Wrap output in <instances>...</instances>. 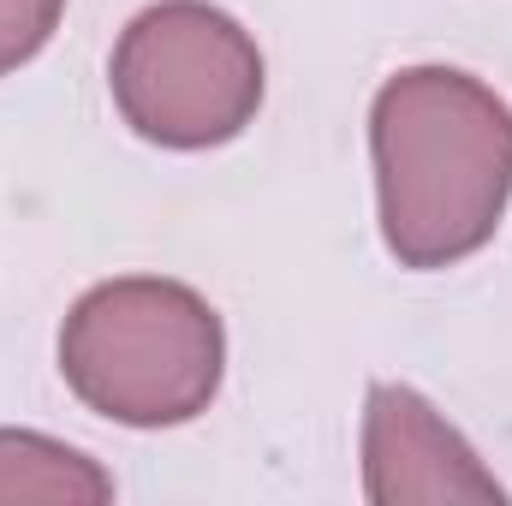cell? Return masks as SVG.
Returning a JSON list of instances; mask_svg holds the SVG:
<instances>
[{
  "mask_svg": "<svg viewBox=\"0 0 512 506\" xmlns=\"http://www.w3.org/2000/svg\"><path fill=\"white\" fill-rule=\"evenodd\" d=\"M370 161L399 268H453L512 203V108L459 66H405L370 102Z\"/></svg>",
  "mask_w": 512,
  "mask_h": 506,
  "instance_id": "6da1fadb",
  "label": "cell"
},
{
  "mask_svg": "<svg viewBox=\"0 0 512 506\" xmlns=\"http://www.w3.org/2000/svg\"><path fill=\"white\" fill-rule=\"evenodd\" d=\"M60 376L108 423L173 429L215 405L227 334L197 286L167 274H120L66 310Z\"/></svg>",
  "mask_w": 512,
  "mask_h": 506,
  "instance_id": "7a4b0ae2",
  "label": "cell"
},
{
  "mask_svg": "<svg viewBox=\"0 0 512 506\" xmlns=\"http://www.w3.org/2000/svg\"><path fill=\"white\" fill-rule=\"evenodd\" d=\"M60 18H66V0H0V78L30 66L60 30Z\"/></svg>",
  "mask_w": 512,
  "mask_h": 506,
  "instance_id": "8992f818",
  "label": "cell"
},
{
  "mask_svg": "<svg viewBox=\"0 0 512 506\" xmlns=\"http://www.w3.org/2000/svg\"><path fill=\"white\" fill-rule=\"evenodd\" d=\"M108 90L143 143L215 149L262 108V48L209 0H155L120 30Z\"/></svg>",
  "mask_w": 512,
  "mask_h": 506,
  "instance_id": "3957f363",
  "label": "cell"
},
{
  "mask_svg": "<svg viewBox=\"0 0 512 506\" xmlns=\"http://www.w3.org/2000/svg\"><path fill=\"white\" fill-rule=\"evenodd\" d=\"M6 501H66V506H102L114 501V477L36 429H0V506Z\"/></svg>",
  "mask_w": 512,
  "mask_h": 506,
  "instance_id": "5b68a950",
  "label": "cell"
},
{
  "mask_svg": "<svg viewBox=\"0 0 512 506\" xmlns=\"http://www.w3.org/2000/svg\"><path fill=\"white\" fill-rule=\"evenodd\" d=\"M364 495L376 506L507 501L495 471H483L477 447L417 387L399 381H376L364 399Z\"/></svg>",
  "mask_w": 512,
  "mask_h": 506,
  "instance_id": "277c9868",
  "label": "cell"
}]
</instances>
